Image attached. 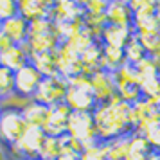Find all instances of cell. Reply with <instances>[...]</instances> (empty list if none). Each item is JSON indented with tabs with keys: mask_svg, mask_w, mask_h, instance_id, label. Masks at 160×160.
I'll return each instance as SVG.
<instances>
[{
	"mask_svg": "<svg viewBox=\"0 0 160 160\" xmlns=\"http://www.w3.org/2000/svg\"><path fill=\"white\" fill-rule=\"evenodd\" d=\"M54 58H56V70H58V76L63 78L65 81H68L70 78L78 76V74H83L79 56L74 51H70L65 43H61L58 49L54 51Z\"/></svg>",
	"mask_w": 160,
	"mask_h": 160,
	"instance_id": "8",
	"label": "cell"
},
{
	"mask_svg": "<svg viewBox=\"0 0 160 160\" xmlns=\"http://www.w3.org/2000/svg\"><path fill=\"white\" fill-rule=\"evenodd\" d=\"M101 54H102V43L101 42H95L88 47L87 51L79 56L81 59V68L85 76H92L97 70H101Z\"/></svg>",
	"mask_w": 160,
	"mask_h": 160,
	"instance_id": "19",
	"label": "cell"
},
{
	"mask_svg": "<svg viewBox=\"0 0 160 160\" xmlns=\"http://www.w3.org/2000/svg\"><path fill=\"white\" fill-rule=\"evenodd\" d=\"M81 4H83L85 16H104V11L108 6L106 0H85Z\"/></svg>",
	"mask_w": 160,
	"mask_h": 160,
	"instance_id": "36",
	"label": "cell"
},
{
	"mask_svg": "<svg viewBox=\"0 0 160 160\" xmlns=\"http://www.w3.org/2000/svg\"><path fill=\"white\" fill-rule=\"evenodd\" d=\"M135 133H140L148 140V144L151 146L153 151L160 153V119L151 121L149 124H146L140 131H135Z\"/></svg>",
	"mask_w": 160,
	"mask_h": 160,
	"instance_id": "27",
	"label": "cell"
},
{
	"mask_svg": "<svg viewBox=\"0 0 160 160\" xmlns=\"http://www.w3.org/2000/svg\"><path fill=\"white\" fill-rule=\"evenodd\" d=\"M124 52V61L128 63V65H138L142 59L146 58V51H144V47L140 45V42L137 40V36L133 34V38H131L130 42L126 43V47L122 49Z\"/></svg>",
	"mask_w": 160,
	"mask_h": 160,
	"instance_id": "26",
	"label": "cell"
},
{
	"mask_svg": "<svg viewBox=\"0 0 160 160\" xmlns=\"http://www.w3.org/2000/svg\"><path fill=\"white\" fill-rule=\"evenodd\" d=\"M59 160H81L79 153H70V151H61Z\"/></svg>",
	"mask_w": 160,
	"mask_h": 160,
	"instance_id": "43",
	"label": "cell"
},
{
	"mask_svg": "<svg viewBox=\"0 0 160 160\" xmlns=\"http://www.w3.org/2000/svg\"><path fill=\"white\" fill-rule=\"evenodd\" d=\"M153 153L151 146L148 144L140 133L131 131L130 133V146H128V153H126V158L124 160H148V157Z\"/></svg>",
	"mask_w": 160,
	"mask_h": 160,
	"instance_id": "21",
	"label": "cell"
},
{
	"mask_svg": "<svg viewBox=\"0 0 160 160\" xmlns=\"http://www.w3.org/2000/svg\"><path fill=\"white\" fill-rule=\"evenodd\" d=\"M29 63L36 68L42 78H52L58 76L56 70V58L54 52H42V54H31Z\"/></svg>",
	"mask_w": 160,
	"mask_h": 160,
	"instance_id": "22",
	"label": "cell"
},
{
	"mask_svg": "<svg viewBox=\"0 0 160 160\" xmlns=\"http://www.w3.org/2000/svg\"><path fill=\"white\" fill-rule=\"evenodd\" d=\"M104 16H106V23L110 25L131 27V22H133V13L130 9L128 0H110Z\"/></svg>",
	"mask_w": 160,
	"mask_h": 160,
	"instance_id": "13",
	"label": "cell"
},
{
	"mask_svg": "<svg viewBox=\"0 0 160 160\" xmlns=\"http://www.w3.org/2000/svg\"><path fill=\"white\" fill-rule=\"evenodd\" d=\"M59 45H61V42H59V36L56 32V27H54V31L29 36L25 42V49L31 56V54H42V52H54Z\"/></svg>",
	"mask_w": 160,
	"mask_h": 160,
	"instance_id": "14",
	"label": "cell"
},
{
	"mask_svg": "<svg viewBox=\"0 0 160 160\" xmlns=\"http://www.w3.org/2000/svg\"><path fill=\"white\" fill-rule=\"evenodd\" d=\"M99 142H108L117 137L131 133L130 126V104L121 101L115 95L112 101L97 104L92 112Z\"/></svg>",
	"mask_w": 160,
	"mask_h": 160,
	"instance_id": "1",
	"label": "cell"
},
{
	"mask_svg": "<svg viewBox=\"0 0 160 160\" xmlns=\"http://www.w3.org/2000/svg\"><path fill=\"white\" fill-rule=\"evenodd\" d=\"M15 92V72L0 67V101Z\"/></svg>",
	"mask_w": 160,
	"mask_h": 160,
	"instance_id": "33",
	"label": "cell"
},
{
	"mask_svg": "<svg viewBox=\"0 0 160 160\" xmlns=\"http://www.w3.org/2000/svg\"><path fill=\"white\" fill-rule=\"evenodd\" d=\"M45 140V133L42 128H27L23 131V135L18 138V142L13 146H9V158L16 160V158H31V160H38V153L42 149V144Z\"/></svg>",
	"mask_w": 160,
	"mask_h": 160,
	"instance_id": "3",
	"label": "cell"
},
{
	"mask_svg": "<svg viewBox=\"0 0 160 160\" xmlns=\"http://www.w3.org/2000/svg\"><path fill=\"white\" fill-rule=\"evenodd\" d=\"M90 88H92V94H94L97 104L112 101L117 95L113 74L106 72V70H97L95 74L90 76Z\"/></svg>",
	"mask_w": 160,
	"mask_h": 160,
	"instance_id": "9",
	"label": "cell"
},
{
	"mask_svg": "<svg viewBox=\"0 0 160 160\" xmlns=\"http://www.w3.org/2000/svg\"><path fill=\"white\" fill-rule=\"evenodd\" d=\"M11 45H15V43H13V42H11V40H9V38L6 36L2 31H0V52L6 51V49H9Z\"/></svg>",
	"mask_w": 160,
	"mask_h": 160,
	"instance_id": "42",
	"label": "cell"
},
{
	"mask_svg": "<svg viewBox=\"0 0 160 160\" xmlns=\"http://www.w3.org/2000/svg\"><path fill=\"white\" fill-rule=\"evenodd\" d=\"M65 104L70 108V112H88V113H92L97 106V101H95L90 88L68 87L65 95Z\"/></svg>",
	"mask_w": 160,
	"mask_h": 160,
	"instance_id": "11",
	"label": "cell"
},
{
	"mask_svg": "<svg viewBox=\"0 0 160 160\" xmlns=\"http://www.w3.org/2000/svg\"><path fill=\"white\" fill-rule=\"evenodd\" d=\"M2 32L15 45H25L27 38H29V22L20 15H16L6 22H2Z\"/></svg>",
	"mask_w": 160,
	"mask_h": 160,
	"instance_id": "17",
	"label": "cell"
},
{
	"mask_svg": "<svg viewBox=\"0 0 160 160\" xmlns=\"http://www.w3.org/2000/svg\"><path fill=\"white\" fill-rule=\"evenodd\" d=\"M124 61V52L119 47L102 43V54H101V70L106 72H115L119 67H122Z\"/></svg>",
	"mask_w": 160,
	"mask_h": 160,
	"instance_id": "23",
	"label": "cell"
},
{
	"mask_svg": "<svg viewBox=\"0 0 160 160\" xmlns=\"http://www.w3.org/2000/svg\"><path fill=\"white\" fill-rule=\"evenodd\" d=\"M18 15L27 22H34L40 18H49L52 2L47 0H18Z\"/></svg>",
	"mask_w": 160,
	"mask_h": 160,
	"instance_id": "15",
	"label": "cell"
},
{
	"mask_svg": "<svg viewBox=\"0 0 160 160\" xmlns=\"http://www.w3.org/2000/svg\"><path fill=\"white\" fill-rule=\"evenodd\" d=\"M61 155V144H59V138L56 137H47L42 144V149L38 153V160H59Z\"/></svg>",
	"mask_w": 160,
	"mask_h": 160,
	"instance_id": "28",
	"label": "cell"
},
{
	"mask_svg": "<svg viewBox=\"0 0 160 160\" xmlns=\"http://www.w3.org/2000/svg\"><path fill=\"white\" fill-rule=\"evenodd\" d=\"M81 160H108L106 151H104V144L99 142L97 146H92V148H88V149H83Z\"/></svg>",
	"mask_w": 160,
	"mask_h": 160,
	"instance_id": "38",
	"label": "cell"
},
{
	"mask_svg": "<svg viewBox=\"0 0 160 160\" xmlns=\"http://www.w3.org/2000/svg\"><path fill=\"white\" fill-rule=\"evenodd\" d=\"M155 104H157V106H158V110H160V95L155 99Z\"/></svg>",
	"mask_w": 160,
	"mask_h": 160,
	"instance_id": "47",
	"label": "cell"
},
{
	"mask_svg": "<svg viewBox=\"0 0 160 160\" xmlns=\"http://www.w3.org/2000/svg\"><path fill=\"white\" fill-rule=\"evenodd\" d=\"M85 16L83 11V4L76 2V0H56L52 2L51 9V18L54 23H63V22H72V20H79Z\"/></svg>",
	"mask_w": 160,
	"mask_h": 160,
	"instance_id": "12",
	"label": "cell"
},
{
	"mask_svg": "<svg viewBox=\"0 0 160 160\" xmlns=\"http://www.w3.org/2000/svg\"><path fill=\"white\" fill-rule=\"evenodd\" d=\"M115 87H117V95H119L121 101L126 102V104H133V102H137L138 99H142L140 85L128 83V85H115Z\"/></svg>",
	"mask_w": 160,
	"mask_h": 160,
	"instance_id": "32",
	"label": "cell"
},
{
	"mask_svg": "<svg viewBox=\"0 0 160 160\" xmlns=\"http://www.w3.org/2000/svg\"><path fill=\"white\" fill-rule=\"evenodd\" d=\"M68 83V87H78V88H90V78L85 76V74H78V76H74L70 79L67 81ZM92 90V88H90Z\"/></svg>",
	"mask_w": 160,
	"mask_h": 160,
	"instance_id": "41",
	"label": "cell"
},
{
	"mask_svg": "<svg viewBox=\"0 0 160 160\" xmlns=\"http://www.w3.org/2000/svg\"><path fill=\"white\" fill-rule=\"evenodd\" d=\"M0 31H2V22H0Z\"/></svg>",
	"mask_w": 160,
	"mask_h": 160,
	"instance_id": "49",
	"label": "cell"
},
{
	"mask_svg": "<svg viewBox=\"0 0 160 160\" xmlns=\"http://www.w3.org/2000/svg\"><path fill=\"white\" fill-rule=\"evenodd\" d=\"M16 15H18V4L15 0H0V22H6Z\"/></svg>",
	"mask_w": 160,
	"mask_h": 160,
	"instance_id": "39",
	"label": "cell"
},
{
	"mask_svg": "<svg viewBox=\"0 0 160 160\" xmlns=\"http://www.w3.org/2000/svg\"><path fill=\"white\" fill-rule=\"evenodd\" d=\"M102 144H104V151H106L108 160H124L126 153H128V146H130V133L117 137L113 140H108V142H102Z\"/></svg>",
	"mask_w": 160,
	"mask_h": 160,
	"instance_id": "25",
	"label": "cell"
},
{
	"mask_svg": "<svg viewBox=\"0 0 160 160\" xmlns=\"http://www.w3.org/2000/svg\"><path fill=\"white\" fill-rule=\"evenodd\" d=\"M29 63V52L25 45H11L9 49L0 52V67L8 68L11 72L20 70Z\"/></svg>",
	"mask_w": 160,
	"mask_h": 160,
	"instance_id": "16",
	"label": "cell"
},
{
	"mask_svg": "<svg viewBox=\"0 0 160 160\" xmlns=\"http://www.w3.org/2000/svg\"><path fill=\"white\" fill-rule=\"evenodd\" d=\"M131 27H133V32H135V34L158 32L160 31V22L157 20L155 13H137V15H133Z\"/></svg>",
	"mask_w": 160,
	"mask_h": 160,
	"instance_id": "24",
	"label": "cell"
},
{
	"mask_svg": "<svg viewBox=\"0 0 160 160\" xmlns=\"http://www.w3.org/2000/svg\"><path fill=\"white\" fill-rule=\"evenodd\" d=\"M155 16H157V20L160 22V2H157V6H155Z\"/></svg>",
	"mask_w": 160,
	"mask_h": 160,
	"instance_id": "45",
	"label": "cell"
},
{
	"mask_svg": "<svg viewBox=\"0 0 160 160\" xmlns=\"http://www.w3.org/2000/svg\"><path fill=\"white\" fill-rule=\"evenodd\" d=\"M133 34H135L133 27H121V25H110V23H106V27L102 31V36H101V43L124 49L126 43L133 38Z\"/></svg>",
	"mask_w": 160,
	"mask_h": 160,
	"instance_id": "18",
	"label": "cell"
},
{
	"mask_svg": "<svg viewBox=\"0 0 160 160\" xmlns=\"http://www.w3.org/2000/svg\"><path fill=\"white\" fill-rule=\"evenodd\" d=\"M148 160H160V153H157V151H153L149 157H148Z\"/></svg>",
	"mask_w": 160,
	"mask_h": 160,
	"instance_id": "46",
	"label": "cell"
},
{
	"mask_svg": "<svg viewBox=\"0 0 160 160\" xmlns=\"http://www.w3.org/2000/svg\"><path fill=\"white\" fill-rule=\"evenodd\" d=\"M47 113H49V108L42 102L34 101V99H31L29 104L22 110L23 121L31 128H43L45 121H47Z\"/></svg>",
	"mask_w": 160,
	"mask_h": 160,
	"instance_id": "20",
	"label": "cell"
},
{
	"mask_svg": "<svg viewBox=\"0 0 160 160\" xmlns=\"http://www.w3.org/2000/svg\"><path fill=\"white\" fill-rule=\"evenodd\" d=\"M92 43H95V40L90 36V32H88L85 27H83V31H81L79 34H76V36L70 38L68 42H65L67 47H68L70 51H74L78 56H81V54L87 51V49H88Z\"/></svg>",
	"mask_w": 160,
	"mask_h": 160,
	"instance_id": "29",
	"label": "cell"
},
{
	"mask_svg": "<svg viewBox=\"0 0 160 160\" xmlns=\"http://www.w3.org/2000/svg\"><path fill=\"white\" fill-rule=\"evenodd\" d=\"M113 74V79H115V85H128V83H135V85H140L138 81V74L135 70L133 65H128L124 63L122 67H119Z\"/></svg>",
	"mask_w": 160,
	"mask_h": 160,
	"instance_id": "30",
	"label": "cell"
},
{
	"mask_svg": "<svg viewBox=\"0 0 160 160\" xmlns=\"http://www.w3.org/2000/svg\"><path fill=\"white\" fill-rule=\"evenodd\" d=\"M31 99L23 97V95L13 92L11 95H8L4 101H0V110H15V112H22L27 104H29Z\"/></svg>",
	"mask_w": 160,
	"mask_h": 160,
	"instance_id": "35",
	"label": "cell"
},
{
	"mask_svg": "<svg viewBox=\"0 0 160 160\" xmlns=\"http://www.w3.org/2000/svg\"><path fill=\"white\" fill-rule=\"evenodd\" d=\"M42 79L43 78L40 76V72L31 63H27L25 67H22L20 70L15 72V92L27 97V99H32Z\"/></svg>",
	"mask_w": 160,
	"mask_h": 160,
	"instance_id": "10",
	"label": "cell"
},
{
	"mask_svg": "<svg viewBox=\"0 0 160 160\" xmlns=\"http://www.w3.org/2000/svg\"><path fill=\"white\" fill-rule=\"evenodd\" d=\"M16 160H31V158H16Z\"/></svg>",
	"mask_w": 160,
	"mask_h": 160,
	"instance_id": "48",
	"label": "cell"
},
{
	"mask_svg": "<svg viewBox=\"0 0 160 160\" xmlns=\"http://www.w3.org/2000/svg\"><path fill=\"white\" fill-rule=\"evenodd\" d=\"M135 70L138 74V81L155 78V76H160V63L155 61L153 58H149V56H146L138 65H135Z\"/></svg>",
	"mask_w": 160,
	"mask_h": 160,
	"instance_id": "31",
	"label": "cell"
},
{
	"mask_svg": "<svg viewBox=\"0 0 160 160\" xmlns=\"http://www.w3.org/2000/svg\"><path fill=\"white\" fill-rule=\"evenodd\" d=\"M140 94H142L144 99L155 101V99L160 95V76L148 78V79L140 81Z\"/></svg>",
	"mask_w": 160,
	"mask_h": 160,
	"instance_id": "34",
	"label": "cell"
},
{
	"mask_svg": "<svg viewBox=\"0 0 160 160\" xmlns=\"http://www.w3.org/2000/svg\"><path fill=\"white\" fill-rule=\"evenodd\" d=\"M0 160H11V158H9L8 146H4L2 142H0Z\"/></svg>",
	"mask_w": 160,
	"mask_h": 160,
	"instance_id": "44",
	"label": "cell"
},
{
	"mask_svg": "<svg viewBox=\"0 0 160 160\" xmlns=\"http://www.w3.org/2000/svg\"><path fill=\"white\" fill-rule=\"evenodd\" d=\"M67 135L76 138L83 146V149H88L92 146L99 144L94 117L88 112H72L70 113L68 124H67Z\"/></svg>",
	"mask_w": 160,
	"mask_h": 160,
	"instance_id": "2",
	"label": "cell"
},
{
	"mask_svg": "<svg viewBox=\"0 0 160 160\" xmlns=\"http://www.w3.org/2000/svg\"><path fill=\"white\" fill-rule=\"evenodd\" d=\"M29 126L23 121L22 112L15 110H0V142L4 146H13L23 135Z\"/></svg>",
	"mask_w": 160,
	"mask_h": 160,
	"instance_id": "5",
	"label": "cell"
},
{
	"mask_svg": "<svg viewBox=\"0 0 160 160\" xmlns=\"http://www.w3.org/2000/svg\"><path fill=\"white\" fill-rule=\"evenodd\" d=\"M160 119V110L151 99H138L137 102L130 104V126L131 131H140L146 124Z\"/></svg>",
	"mask_w": 160,
	"mask_h": 160,
	"instance_id": "6",
	"label": "cell"
},
{
	"mask_svg": "<svg viewBox=\"0 0 160 160\" xmlns=\"http://www.w3.org/2000/svg\"><path fill=\"white\" fill-rule=\"evenodd\" d=\"M130 9L133 15L137 13H155V6L157 2L155 0H130Z\"/></svg>",
	"mask_w": 160,
	"mask_h": 160,
	"instance_id": "40",
	"label": "cell"
},
{
	"mask_svg": "<svg viewBox=\"0 0 160 160\" xmlns=\"http://www.w3.org/2000/svg\"><path fill=\"white\" fill-rule=\"evenodd\" d=\"M67 90H68V83L63 78H59V76L43 78L32 99L45 104L47 108H51V106H56L59 102H65Z\"/></svg>",
	"mask_w": 160,
	"mask_h": 160,
	"instance_id": "4",
	"label": "cell"
},
{
	"mask_svg": "<svg viewBox=\"0 0 160 160\" xmlns=\"http://www.w3.org/2000/svg\"><path fill=\"white\" fill-rule=\"evenodd\" d=\"M49 31H54V22L51 18H40V20L29 22V36L43 34V32H49Z\"/></svg>",
	"mask_w": 160,
	"mask_h": 160,
	"instance_id": "37",
	"label": "cell"
},
{
	"mask_svg": "<svg viewBox=\"0 0 160 160\" xmlns=\"http://www.w3.org/2000/svg\"><path fill=\"white\" fill-rule=\"evenodd\" d=\"M70 108L67 106L65 102H59L56 106H51L49 108V113H47V121L43 124V133L47 137H63L67 135V124H68V117H70Z\"/></svg>",
	"mask_w": 160,
	"mask_h": 160,
	"instance_id": "7",
	"label": "cell"
}]
</instances>
